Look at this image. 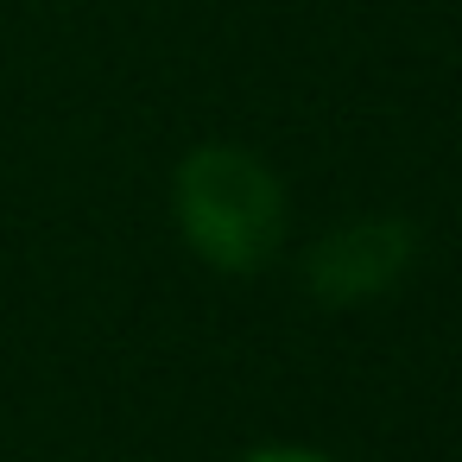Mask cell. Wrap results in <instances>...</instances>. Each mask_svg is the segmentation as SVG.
I'll list each match as a JSON object with an SVG mask.
<instances>
[{
	"label": "cell",
	"instance_id": "obj_2",
	"mask_svg": "<svg viewBox=\"0 0 462 462\" xmlns=\"http://www.w3.org/2000/svg\"><path fill=\"white\" fill-rule=\"evenodd\" d=\"M411 254H418V235H411L399 216H361V222L329 228V235L304 254V285H310L329 310L374 304V298H386V291L405 279Z\"/></svg>",
	"mask_w": 462,
	"mask_h": 462
},
{
	"label": "cell",
	"instance_id": "obj_1",
	"mask_svg": "<svg viewBox=\"0 0 462 462\" xmlns=\"http://www.w3.org/2000/svg\"><path fill=\"white\" fill-rule=\"evenodd\" d=\"M171 203H178L184 241L216 273H260L285 247V216H291L285 184L247 146L209 140V146L184 152V165L171 178Z\"/></svg>",
	"mask_w": 462,
	"mask_h": 462
},
{
	"label": "cell",
	"instance_id": "obj_3",
	"mask_svg": "<svg viewBox=\"0 0 462 462\" xmlns=\"http://www.w3.org/2000/svg\"><path fill=\"white\" fill-rule=\"evenodd\" d=\"M241 462H329V456L298 449V443H273V449H254V456H241Z\"/></svg>",
	"mask_w": 462,
	"mask_h": 462
}]
</instances>
